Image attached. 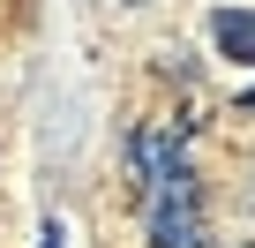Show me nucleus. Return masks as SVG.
Returning <instances> with one entry per match:
<instances>
[{
	"label": "nucleus",
	"instance_id": "nucleus-1",
	"mask_svg": "<svg viewBox=\"0 0 255 248\" xmlns=\"http://www.w3.org/2000/svg\"><path fill=\"white\" fill-rule=\"evenodd\" d=\"M143 226H150L158 248H203V188H195V166H188V158H173V166L150 181Z\"/></svg>",
	"mask_w": 255,
	"mask_h": 248
},
{
	"label": "nucleus",
	"instance_id": "nucleus-2",
	"mask_svg": "<svg viewBox=\"0 0 255 248\" xmlns=\"http://www.w3.org/2000/svg\"><path fill=\"white\" fill-rule=\"evenodd\" d=\"M210 38H218L225 60H248L255 68V8H218L210 15Z\"/></svg>",
	"mask_w": 255,
	"mask_h": 248
},
{
	"label": "nucleus",
	"instance_id": "nucleus-3",
	"mask_svg": "<svg viewBox=\"0 0 255 248\" xmlns=\"http://www.w3.org/2000/svg\"><path fill=\"white\" fill-rule=\"evenodd\" d=\"M128 158H135V173H143V188H150V181H158V173L180 158V136H158V128H143L135 143H128Z\"/></svg>",
	"mask_w": 255,
	"mask_h": 248
},
{
	"label": "nucleus",
	"instance_id": "nucleus-4",
	"mask_svg": "<svg viewBox=\"0 0 255 248\" xmlns=\"http://www.w3.org/2000/svg\"><path fill=\"white\" fill-rule=\"evenodd\" d=\"M38 248H68V233H60V218H45V233H38Z\"/></svg>",
	"mask_w": 255,
	"mask_h": 248
}]
</instances>
